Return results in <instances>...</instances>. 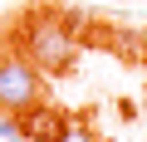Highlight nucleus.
<instances>
[{"label":"nucleus","instance_id":"obj_1","mask_svg":"<svg viewBox=\"0 0 147 142\" xmlns=\"http://www.w3.org/2000/svg\"><path fill=\"white\" fill-rule=\"evenodd\" d=\"M25 54L39 74H69L79 59V44H74V30L64 20H34L25 34Z\"/></svg>","mask_w":147,"mask_h":142},{"label":"nucleus","instance_id":"obj_2","mask_svg":"<svg viewBox=\"0 0 147 142\" xmlns=\"http://www.w3.org/2000/svg\"><path fill=\"white\" fill-rule=\"evenodd\" d=\"M39 98H44V74L25 54H5L0 59V113H25Z\"/></svg>","mask_w":147,"mask_h":142},{"label":"nucleus","instance_id":"obj_3","mask_svg":"<svg viewBox=\"0 0 147 142\" xmlns=\"http://www.w3.org/2000/svg\"><path fill=\"white\" fill-rule=\"evenodd\" d=\"M20 118H25V142H54V137H59V127L69 122V118H64L59 108H49L44 98H39L34 108H25Z\"/></svg>","mask_w":147,"mask_h":142},{"label":"nucleus","instance_id":"obj_4","mask_svg":"<svg viewBox=\"0 0 147 142\" xmlns=\"http://www.w3.org/2000/svg\"><path fill=\"white\" fill-rule=\"evenodd\" d=\"M54 142H98V137H93V127H88V122H64Z\"/></svg>","mask_w":147,"mask_h":142},{"label":"nucleus","instance_id":"obj_5","mask_svg":"<svg viewBox=\"0 0 147 142\" xmlns=\"http://www.w3.org/2000/svg\"><path fill=\"white\" fill-rule=\"evenodd\" d=\"M0 137L25 142V118H20V113H0Z\"/></svg>","mask_w":147,"mask_h":142},{"label":"nucleus","instance_id":"obj_6","mask_svg":"<svg viewBox=\"0 0 147 142\" xmlns=\"http://www.w3.org/2000/svg\"><path fill=\"white\" fill-rule=\"evenodd\" d=\"M142 113H147V98H142Z\"/></svg>","mask_w":147,"mask_h":142}]
</instances>
